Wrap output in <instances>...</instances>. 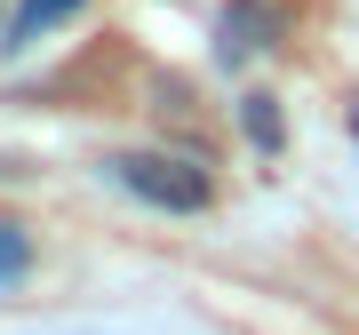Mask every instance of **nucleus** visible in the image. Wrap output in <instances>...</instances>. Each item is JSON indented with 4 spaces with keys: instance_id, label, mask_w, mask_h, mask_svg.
<instances>
[{
    "instance_id": "f257e3e1",
    "label": "nucleus",
    "mask_w": 359,
    "mask_h": 335,
    "mask_svg": "<svg viewBox=\"0 0 359 335\" xmlns=\"http://www.w3.org/2000/svg\"><path fill=\"white\" fill-rule=\"evenodd\" d=\"M104 168H112L120 192H136L160 216H208L216 207V176H208L200 152H112Z\"/></svg>"
},
{
    "instance_id": "f03ea898",
    "label": "nucleus",
    "mask_w": 359,
    "mask_h": 335,
    "mask_svg": "<svg viewBox=\"0 0 359 335\" xmlns=\"http://www.w3.org/2000/svg\"><path fill=\"white\" fill-rule=\"evenodd\" d=\"M88 8V0H8V25H0V48H32L40 32H56V25H72V16Z\"/></svg>"
},
{
    "instance_id": "7ed1b4c3",
    "label": "nucleus",
    "mask_w": 359,
    "mask_h": 335,
    "mask_svg": "<svg viewBox=\"0 0 359 335\" xmlns=\"http://www.w3.org/2000/svg\"><path fill=\"white\" fill-rule=\"evenodd\" d=\"M240 136L256 144V152H280V144H287V120H280V96H271V88H248L240 96Z\"/></svg>"
},
{
    "instance_id": "20e7f679",
    "label": "nucleus",
    "mask_w": 359,
    "mask_h": 335,
    "mask_svg": "<svg viewBox=\"0 0 359 335\" xmlns=\"http://www.w3.org/2000/svg\"><path fill=\"white\" fill-rule=\"evenodd\" d=\"M25 271H32V232H25L16 216H0V296H8Z\"/></svg>"
}]
</instances>
